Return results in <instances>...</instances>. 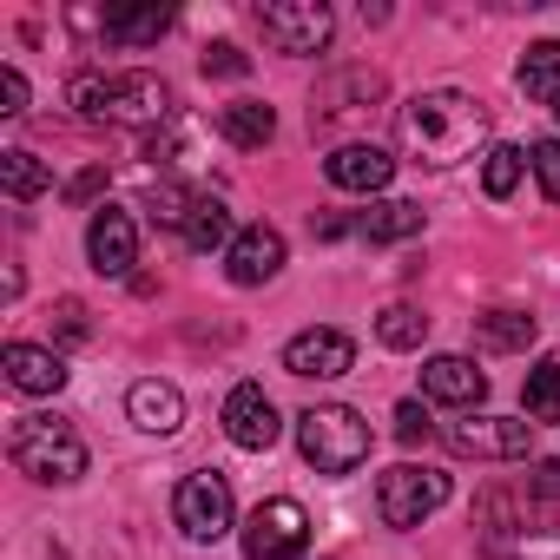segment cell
<instances>
[{"label": "cell", "instance_id": "cell-1", "mask_svg": "<svg viewBox=\"0 0 560 560\" xmlns=\"http://www.w3.org/2000/svg\"><path fill=\"white\" fill-rule=\"evenodd\" d=\"M396 132H402V152L416 165H462L475 159V145L488 139V106L455 93V86H435V93H416L402 113H396Z\"/></svg>", "mask_w": 560, "mask_h": 560}, {"label": "cell", "instance_id": "cell-2", "mask_svg": "<svg viewBox=\"0 0 560 560\" xmlns=\"http://www.w3.org/2000/svg\"><path fill=\"white\" fill-rule=\"evenodd\" d=\"M73 106L80 119H106V126H165L172 86L159 73H80Z\"/></svg>", "mask_w": 560, "mask_h": 560}, {"label": "cell", "instance_id": "cell-3", "mask_svg": "<svg viewBox=\"0 0 560 560\" xmlns=\"http://www.w3.org/2000/svg\"><path fill=\"white\" fill-rule=\"evenodd\" d=\"M8 462L27 475V481H47V488H67L86 475V442L73 422L60 416H21L8 429Z\"/></svg>", "mask_w": 560, "mask_h": 560}, {"label": "cell", "instance_id": "cell-4", "mask_svg": "<svg viewBox=\"0 0 560 560\" xmlns=\"http://www.w3.org/2000/svg\"><path fill=\"white\" fill-rule=\"evenodd\" d=\"M298 448L317 475H357L370 462V422L343 402H317L298 416Z\"/></svg>", "mask_w": 560, "mask_h": 560}, {"label": "cell", "instance_id": "cell-5", "mask_svg": "<svg viewBox=\"0 0 560 560\" xmlns=\"http://www.w3.org/2000/svg\"><path fill=\"white\" fill-rule=\"evenodd\" d=\"M257 27H264V40H270L277 54L311 60V54H324V47H330L337 14L324 8V0H264V8H257Z\"/></svg>", "mask_w": 560, "mask_h": 560}, {"label": "cell", "instance_id": "cell-6", "mask_svg": "<svg viewBox=\"0 0 560 560\" xmlns=\"http://www.w3.org/2000/svg\"><path fill=\"white\" fill-rule=\"evenodd\" d=\"M304 547H311V514L291 494L257 501L244 514V560H304Z\"/></svg>", "mask_w": 560, "mask_h": 560}, {"label": "cell", "instance_id": "cell-7", "mask_svg": "<svg viewBox=\"0 0 560 560\" xmlns=\"http://www.w3.org/2000/svg\"><path fill=\"white\" fill-rule=\"evenodd\" d=\"M442 442L455 455H468V462H521L534 448V422L527 416H481V409H468L462 422L442 429Z\"/></svg>", "mask_w": 560, "mask_h": 560}, {"label": "cell", "instance_id": "cell-8", "mask_svg": "<svg viewBox=\"0 0 560 560\" xmlns=\"http://www.w3.org/2000/svg\"><path fill=\"white\" fill-rule=\"evenodd\" d=\"M442 501H448V475H442V468L402 462V468H389V475L376 481V508H383L389 527H422Z\"/></svg>", "mask_w": 560, "mask_h": 560}, {"label": "cell", "instance_id": "cell-9", "mask_svg": "<svg viewBox=\"0 0 560 560\" xmlns=\"http://www.w3.org/2000/svg\"><path fill=\"white\" fill-rule=\"evenodd\" d=\"M172 521L185 527V540H224L231 534V481L218 475V468H198V475H185L178 481V494H172Z\"/></svg>", "mask_w": 560, "mask_h": 560}, {"label": "cell", "instance_id": "cell-10", "mask_svg": "<svg viewBox=\"0 0 560 560\" xmlns=\"http://www.w3.org/2000/svg\"><path fill=\"white\" fill-rule=\"evenodd\" d=\"M277 270H284V231H277V224H244L231 237V250H224V277L244 284V291H257V284H270Z\"/></svg>", "mask_w": 560, "mask_h": 560}, {"label": "cell", "instance_id": "cell-11", "mask_svg": "<svg viewBox=\"0 0 560 560\" xmlns=\"http://www.w3.org/2000/svg\"><path fill=\"white\" fill-rule=\"evenodd\" d=\"M284 370L291 376H311V383H337L357 370V343L343 330H298L284 343Z\"/></svg>", "mask_w": 560, "mask_h": 560}, {"label": "cell", "instance_id": "cell-12", "mask_svg": "<svg viewBox=\"0 0 560 560\" xmlns=\"http://www.w3.org/2000/svg\"><path fill=\"white\" fill-rule=\"evenodd\" d=\"M86 257H93L100 277H126V270L139 264V224H132V211L100 205L93 224H86Z\"/></svg>", "mask_w": 560, "mask_h": 560}, {"label": "cell", "instance_id": "cell-13", "mask_svg": "<svg viewBox=\"0 0 560 560\" xmlns=\"http://www.w3.org/2000/svg\"><path fill=\"white\" fill-rule=\"evenodd\" d=\"M324 178H330L337 191H363V198H376V191H389L396 159H389L376 139H357V145H337V152L324 159Z\"/></svg>", "mask_w": 560, "mask_h": 560}, {"label": "cell", "instance_id": "cell-14", "mask_svg": "<svg viewBox=\"0 0 560 560\" xmlns=\"http://www.w3.org/2000/svg\"><path fill=\"white\" fill-rule=\"evenodd\" d=\"M224 435L237 442V448H270L277 435H284V422H277V402L257 389V383H237L231 396H224Z\"/></svg>", "mask_w": 560, "mask_h": 560}, {"label": "cell", "instance_id": "cell-15", "mask_svg": "<svg viewBox=\"0 0 560 560\" xmlns=\"http://www.w3.org/2000/svg\"><path fill=\"white\" fill-rule=\"evenodd\" d=\"M422 396L429 402H448V409H481V396H488V376L468 363V357H429L422 363Z\"/></svg>", "mask_w": 560, "mask_h": 560}, {"label": "cell", "instance_id": "cell-16", "mask_svg": "<svg viewBox=\"0 0 560 560\" xmlns=\"http://www.w3.org/2000/svg\"><path fill=\"white\" fill-rule=\"evenodd\" d=\"M0 370H8V383L21 396H60L67 389L60 350H40V343H8V350H0Z\"/></svg>", "mask_w": 560, "mask_h": 560}, {"label": "cell", "instance_id": "cell-17", "mask_svg": "<svg viewBox=\"0 0 560 560\" xmlns=\"http://www.w3.org/2000/svg\"><path fill=\"white\" fill-rule=\"evenodd\" d=\"M370 100H383V73L350 67V73H337V80L317 86V100H311V126H330L337 113H357V106H370Z\"/></svg>", "mask_w": 560, "mask_h": 560}, {"label": "cell", "instance_id": "cell-18", "mask_svg": "<svg viewBox=\"0 0 560 560\" xmlns=\"http://www.w3.org/2000/svg\"><path fill=\"white\" fill-rule=\"evenodd\" d=\"M126 409H132V422H139L145 435H178V429H185V396H178L172 383H159V376L132 383Z\"/></svg>", "mask_w": 560, "mask_h": 560}, {"label": "cell", "instance_id": "cell-19", "mask_svg": "<svg viewBox=\"0 0 560 560\" xmlns=\"http://www.w3.org/2000/svg\"><path fill=\"white\" fill-rule=\"evenodd\" d=\"M218 132H224L237 152H257V145L277 139V113H270L264 100H231V106L218 113Z\"/></svg>", "mask_w": 560, "mask_h": 560}, {"label": "cell", "instance_id": "cell-20", "mask_svg": "<svg viewBox=\"0 0 560 560\" xmlns=\"http://www.w3.org/2000/svg\"><path fill=\"white\" fill-rule=\"evenodd\" d=\"M422 205H409V198H383V205H370L363 218H357V231L370 237V244H402V237H422Z\"/></svg>", "mask_w": 560, "mask_h": 560}, {"label": "cell", "instance_id": "cell-21", "mask_svg": "<svg viewBox=\"0 0 560 560\" xmlns=\"http://www.w3.org/2000/svg\"><path fill=\"white\" fill-rule=\"evenodd\" d=\"M534 337H540V324L527 311H488V317H475V350H488V357L527 350Z\"/></svg>", "mask_w": 560, "mask_h": 560}, {"label": "cell", "instance_id": "cell-22", "mask_svg": "<svg viewBox=\"0 0 560 560\" xmlns=\"http://www.w3.org/2000/svg\"><path fill=\"white\" fill-rule=\"evenodd\" d=\"M514 80H521V93L527 100H560V40H534L527 54H521V67H514Z\"/></svg>", "mask_w": 560, "mask_h": 560}, {"label": "cell", "instance_id": "cell-23", "mask_svg": "<svg viewBox=\"0 0 560 560\" xmlns=\"http://www.w3.org/2000/svg\"><path fill=\"white\" fill-rule=\"evenodd\" d=\"M178 237H185L198 257H205V250H231V237H237V231H231V211H224V198H198Z\"/></svg>", "mask_w": 560, "mask_h": 560}, {"label": "cell", "instance_id": "cell-24", "mask_svg": "<svg viewBox=\"0 0 560 560\" xmlns=\"http://www.w3.org/2000/svg\"><path fill=\"white\" fill-rule=\"evenodd\" d=\"M165 27H172V8H126V14H106L100 21V34L119 40V47H152Z\"/></svg>", "mask_w": 560, "mask_h": 560}, {"label": "cell", "instance_id": "cell-25", "mask_svg": "<svg viewBox=\"0 0 560 560\" xmlns=\"http://www.w3.org/2000/svg\"><path fill=\"white\" fill-rule=\"evenodd\" d=\"M376 343H383V350H422V343H429V317H422L416 304H389V311L376 317Z\"/></svg>", "mask_w": 560, "mask_h": 560}, {"label": "cell", "instance_id": "cell-26", "mask_svg": "<svg viewBox=\"0 0 560 560\" xmlns=\"http://www.w3.org/2000/svg\"><path fill=\"white\" fill-rule=\"evenodd\" d=\"M0 185H8L14 205H27V198H40V191L54 185V172H47L34 152H0Z\"/></svg>", "mask_w": 560, "mask_h": 560}, {"label": "cell", "instance_id": "cell-27", "mask_svg": "<svg viewBox=\"0 0 560 560\" xmlns=\"http://www.w3.org/2000/svg\"><path fill=\"white\" fill-rule=\"evenodd\" d=\"M521 402H527V422H560V363H553V357L527 370Z\"/></svg>", "mask_w": 560, "mask_h": 560}, {"label": "cell", "instance_id": "cell-28", "mask_svg": "<svg viewBox=\"0 0 560 560\" xmlns=\"http://www.w3.org/2000/svg\"><path fill=\"white\" fill-rule=\"evenodd\" d=\"M521 172H527V152H521V145H494V152H488V165H481V185H488V198H514Z\"/></svg>", "mask_w": 560, "mask_h": 560}, {"label": "cell", "instance_id": "cell-29", "mask_svg": "<svg viewBox=\"0 0 560 560\" xmlns=\"http://www.w3.org/2000/svg\"><path fill=\"white\" fill-rule=\"evenodd\" d=\"M191 205H198V191H185V185H152V198H145V211H152V224H172V231H185V218H191Z\"/></svg>", "mask_w": 560, "mask_h": 560}, {"label": "cell", "instance_id": "cell-30", "mask_svg": "<svg viewBox=\"0 0 560 560\" xmlns=\"http://www.w3.org/2000/svg\"><path fill=\"white\" fill-rule=\"evenodd\" d=\"M527 172L540 178V198L560 205V139H540V145L527 152Z\"/></svg>", "mask_w": 560, "mask_h": 560}, {"label": "cell", "instance_id": "cell-31", "mask_svg": "<svg viewBox=\"0 0 560 560\" xmlns=\"http://www.w3.org/2000/svg\"><path fill=\"white\" fill-rule=\"evenodd\" d=\"M198 67H205L211 80H244V73H250V60H244V47H231V40H211Z\"/></svg>", "mask_w": 560, "mask_h": 560}, {"label": "cell", "instance_id": "cell-32", "mask_svg": "<svg viewBox=\"0 0 560 560\" xmlns=\"http://www.w3.org/2000/svg\"><path fill=\"white\" fill-rule=\"evenodd\" d=\"M54 330H60V343H86V337H93L86 304H80V298H60V304H54Z\"/></svg>", "mask_w": 560, "mask_h": 560}, {"label": "cell", "instance_id": "cell-33", "mask_svg": "<svg viewBox=\"0 0 560 560\" xmlns=\"http://www.w3.org/2000/svg\"><path fill=\"white\" fill-rule=\"evenodd\" d=\"M429 429H435V422H429V409H422V402H396V442H402V448H422V442H429Z\"/></svg>", "mask_w": 560, "mask_h": 560}, {"label": "cell", "instance_id": "cell-34", "mask_svg": "<svg viewBox=\"0 0 560 560\" xmlns=\"http://www.w3.org/2000/svg\"><path fill=\"white\" fill-rule=\"evenodd\" d=\"M27 113V80L21 67H0V119H21Z\"/></svg>", "mask_w": 560, "mask_h": 560}, {"label": "cell", "instance_id": "cell-35", "mask_svg": "<svg viewBox=\"0 0 560 560\" xmlns=\"http://www.w3.org/2000/svg\"><path fill=\"white\" fill-rule=\"evenodd\" d=\"M527 494L560 501V462H534V468H527Z\"/></svg>", "mask_w": 560, "mask_h": 560}, {"label": "cell", "instance_id": "cell-36", "mask_svg": "<svg viewBox=\"0 0 560 560\" xmlns=\"http://www.w3.org/2000/svg\"><path fill=\"white\" fill-rule=\"evenodd\" d=\"M100 191H106V172H100V165H86V172L67 185V198H73V205H86V198H100Z\"/></svg>", "mask_w": 560, "mask_h": 560}, {"label": "cell", "instance_id": "cell-37", "mask_svg": "<svg viewBox=\"0 0 560 560\" xmlns=\"http://www.w3.org/2000/svg\"><path fill=\"white\" fill-rule=\"evenodd\" d=\"M311 231H317V237H343V231H350V218H311Z\"/></svg>", "mask_w": 560, "mask_h": 560}, {"label": "cell", "instance_id": "cell-38", "mask_svg": "<svg viewBox=\"0 0 560 560\" xmlns=\"http://www.w3.org/2000/svg\"><path fill=\"white\" fill-rule=\"evenodd\" d=\"M553 119H560V100H553Z\"/></svg>", "mask_w": 560, "mask_h": 560}]
</instances>
